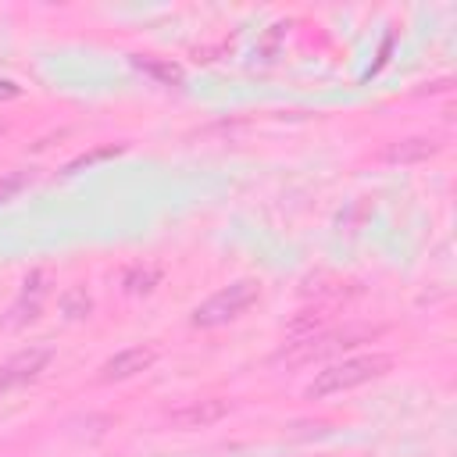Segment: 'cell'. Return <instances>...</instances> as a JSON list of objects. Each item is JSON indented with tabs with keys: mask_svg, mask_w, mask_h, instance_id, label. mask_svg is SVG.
I'll return each mask as SVG.
<instances>
[{
	"mask_svg": "<svg viewBox=\"0 0 457 457\" xmlns=\"http://www.w3.org/2000/svg\"><path fill=\"white\" fill-rule=\"evenodd\" d=\"M393 368V357L389 353H361V357H346L339 364H328L314 375V382L307 386V396L311 400H325V396H336V393H346V389H357L378 375H386Z\"/></svg>",
	"mask_w": 457,
	"mask_h": 457,
	"instance_id": "6da1fadb",
	"label": "cell"
},
{
	"mask_svg": "<svg viewBox=\"0 0 457 457\" xmlns=\"http://www.w3.org/2000/svg\"><path fill=\"white\" fill-rule=\"evenodd\" d=\"M257 296H261V286H257L253 278H239V282L218 289L214 296H207V300L193 311V325H196V328H218V325H225V321H236Z\"/></svg>",
	"mask_w": 457,
	"mask_h": 457,
	"instance_id": "7a4b0ae2",
	"label": "cell"
},
{
	"mask_svg": "<svg viewBox=\"0 0 457 457\" xmlns=\"http://www.w3.org/2000/svg\"><path fill=\"white\" fill-rule=\"evenodd\" d=\"M375 328H346V332H318L311 339H296V343H286L289 350L278 353V361L286 364H307L314 357H325V353H336V350H350L364 339H371Z\"/></svg>",
	"mask_w": 457,
	"mask_h": 457,
	"instance_id": "3957f363",
	"label": "cell"
},
{
	"mask_svg": "<svg viewBox=\"0 0 457 457\" xmlns=\"http://www.w3.org/2000/svg\"><path fill=\"white\" fill-rule=\"evenodd\" d=\"M46 364H50V346H29V350H18L14 357H7V361L0 364V393L32 382Z\"/></svg>",
	"mask_w": 457,
	"mask_h": 457,
	"instance_id": "277c9868",
	"label": "cell"
},
{
	"mask_svg": "<svg viewBox=\"0 0 457 457\" xmlns=\"http://www.w3.org/2000/svg\"><path fill=\"white\" fill-rule=\"evenodd\" d=\"M225 414H228V400H221V396H204V400H189L186 407L171 411V414H168V425L189 432V428H207V425L221 421Z\"/></svg>",
	"mask_w": 457,
	"mask_h": 457,
	"instance_id": "5b68a950",
	"label": "cell"
},
{
	"mask_svg": "<svg viewBox=\"0 0 457 457\" xmlns=\"http://www.w3.org/2000/svg\"><path fill=\"white\" fill-rule=\"evenodd\" d=\"M154 361H157V350H154V346H129V350H118L111 361H104L100 382H125V378L146 371Z\"/></svg>",
	"mask_w": 457,
	"mask_h": 457,
	"instance_id": "8992f818",
	"label": "cell"
},
{
	"mask_svg": "<svg viewBox=\"0 0 457 457\" xmlns=\"http://www.w3.org/2000/svg\"><path fill=\"white\" fill-rule=\"evenodd\" d=\"M432 154H439V139L432 136H411V139H400L386 150V161L393 164H414V161H428Z\"/></svg>",
	"mask_w": 457,
	"mask_h": 457,
	"instance_id": "52a82bcc",
	"label": "cell"
},
{
	"mask_svg": "<svg viewBox=\"0 0 457 457\" xmlns=\"http://www.w3.org/2000/svg\"><path fill=\"white\" fill-rule=\"evenodd\" d=\"M157 278H161V271L157 268H129L125 271V278H121V286L129 289V293H150L154 286H157Z\"/></svg>",
	"mask_w": 457,
	"mask_h": 457,
	"instance_id": "ba28073f",
	"label": "cell"
},
{
	"mask_svg": "<svg viewBox=\"0 0 457 457\" xmlns=\"http://www.w3.org/2000/svg\"><path fill=\"white\" fill-rule=\"evenodd\" d=\"M61 307H64L68 318H86V314H89V296H86V289H68L64 300H61Z\"/></svg>",
	"mask_w": 457,
	"mask_h": 457,
	"instance_id": "9c48e42d",
	"label": "cell"
},
{
	"mask_svg": "<svg viewBox=\"0 0 457 457\" xmlns=\"http://www.w3.org/2000/svg\"><path fill=\"white\" fill-rule=\"evenodd\" d=\"M114 154H121V146H104V150H93V154H86V157L71 161V164H68V171H82V168H89V164H96V161H107V157H114Z\"/></svg>",
	"mask_w": 457,
	"mask_h": 457,
	"instance_id": "30bf717a",
	"label": "cell"
},
{
	"mask_svg": "<svg viewBox=\"0 0 457 457\" xmlns=\"http://www.w3.org/2000/svg\"><path fill=\"white\" fill-rule=\"evenodd\" d=\"M21 182H25V175H7V179L0 182V200H7V196H14V193L21 189Z\"/></svg>",
	"mask_w": 457,
	"mask_h": 457,
	"instance_id": "8fae6325",
	"label": "cell"
}]
</instances>
